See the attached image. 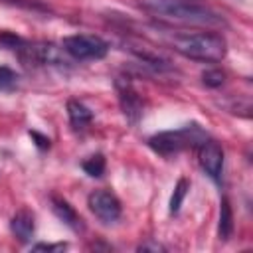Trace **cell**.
<instances>
[{
	"label": "cell",
	"mask_w": 253,
	"mask_h": 253,
	"mask_svg": "<svg viewBox=\"0 0 253 253\" xmlns=\"http://www.w3.org/2000/svg\"><path fill=\"white\" fill-rule=\"evenodd\" d=\"M142 8L158 18L192 24V26H221L223 18L202 4L190 0H142Z\"/></svg>",
	"instance_id": "cell-1"
},
{
	"label": "cell",
	"mask_w": 253,
	"mask_h": 253,
	"mask_svg": "<svg viewBox=\"0 0 253 253\" xmlns=\"http://www.w3.org/2000/svg\"><path fill=\"white\" fill-rule=\"evenodd\" d=\"M172 47L188 59L215 63L225 57L227 43L221 34L213 32H194V34H176L172 38Z\"/></svg>",
	"instance_id": "cell-2"
},
{
	"label": "cell",
	"mask_w": 253,
	"mask_h": 253,
	"mask_svg": "<svg viewBox=\"0 0 253 253\" xmlns=\"http://www.w3.org/2000/svg\"><path fill=\"white\" fill-rule=\"evenodd\" d=\"M204 140H208V132L198 123H190L180 128L162 130V132L150 136L148 144L154 152H158L162 156H172V154H178L188 148H198Z\"/></svg>",
	"instance_id": "cell-3"
},
{
	"label": "cell",
	"mask_w": 253,
	"mask_h": 253,
	"mask_svg": "<svg viewBox=\"0 0 253 253\" xmlns=\"http://www.w3.org/2000/svg\"><path fill=\"white\" fill-rule=\"evenodd\" d=\"M61 49L77 61H91V59H103L109 51V43L99 36L75 34V36L63 38Z\"/></svg>",
	"instance_id": "cell-4"
},
{
	"label": "cell",
	"mask_w": 253,
	"mask_h": 253,
	"mask_svg": "<svg viewBox=\"0 0 253 253\" xmlns=\"http://www.w3.org/2000/svg\"><path fill=\"white\" fill-rule=\"evenodd\" d=\"M87 206L93 215L103 223H115L121 217V202L109 190H95L87 198Z\"/></svg>",
	"instance_id": "cell-5"
},
{
	"label": "cell",
	"mask_w": 253,
	"mask_h": 253,
	"mask_svg": "<svg viewBox=\"0 0 253 253\" xmlns=\"http://www.w3.org/2000/svg\"><path fill=\"white\" fill-rule=\"evenodd\" d=\"M115 87L119 93V103H121L123 115L126 117V121L130 125H136L138 119L142 117V101H140L138 93L134 91L132 83L128 79H123V77H119L115 81Z\"/></svg>",
	"instance_id": "cell-6"
},
{
	"label": "cell",
	"mask_w": 253,
	"mask_h": 253,
	"mask_svg": "<svg viewBox=\"0 0 253 253\" xmlns=\"http://www.w3.org/2000/svg\"><path fill=\"white\" fill-rule=\"evenodd\" d=\"M198 162L202 166V170L211 178V180H219L221 178V170H223V150L217 142L213 140H204L198 146Z\"/></svg>",
	"instance_id": "cell-7"
},
{
	"label": "cell",
	"mask_w": 253,
	"mask_h": 253,
	"mask_svg": "<svg viewBox=\"0 0 253 253\" xmlns=\"http://www.w3.org/2000/svg\"><path fill=\"white\" fill-rule=\"evenodd\" d=\"M10 229L14 233V237L22 243H28L32 241L34 237V231H36V221H34V215L28 211V210H20L12 221H10Z\"/></svg>",
	"instance_id": "cell-8"
},
{
	"label": "cell",
	"mask_w": 253,
	"mask_h": 253,
	"mask_svg": "<svg viewBox=\"0 0 253 253\" xmlns=\"http://www.w3.org/2000/svg\"><path fill=\"white\" fill-rule=\"evenodd\" d=\"M51 204H53V213H55L67 227H71L73 231H81V229H83V219H81L79 213L73 210V206H69V204H67L65 200H61V198H53Z\"/></svg>",
	"instance_id": "cell-9"
},
{
	"label": "cell",
	"mask_w": 253,
	"mask_h": 253,
	"mask_svg": "<svg viewBox=\"0 0 253 253\" xmlns=\"http://www.w3.org/2000/svg\"><path fill=\"white\" fill-rule=\"evenodd\" d=\"M67 115H69V123L75 130H83L91 121H93V113L81 103V101H67Z\"/></svg>",
	"instance_id": "cell-10"
},
{
	"label": "cell",
	"mask_w": 253,
	"mask_h": 253,
	"mask_svg": "<svg viewBox=\"0 0 253 253\" xmlns=\"http://www.w3.org/2000/svg\"><path fill=\"white\" fill-rule=\"evenodd\" d=\"M231 231H233V215L227 200H223L219 210V239H229Z\"/></svg>",
	"instance_id": "cell-11"
},
{
	"label": "cell",
	"mask_w": 253,
	"mask_h": 253,
	"mask_svg": "<svg viewBox=\"0 0 253 253\" xmlns=\"http://www.w3.org/2000/svg\"><path fill=\"white\" fill-rule=\"evenodd\" d=\"M81 166H83V170H85L89 176L101 178L103 172H105V156H103V154H93V156H89Z\"/></svg>",
	"instance_id": "cell-12"
},
{
	"label": "cell",
	"mask_w": 253,
	"mask_h": 253,
	"mask_svg": "<svg viewBox=\"0 0 253 253\" xmlns=\"http://www.w3.org/2000/svg\"><path fill=\"white\" fill-rule=\"evenodd\" d=\"M188 188H190L188 180L186 178H180L178 184H176V188H174V194L170 198V211L172 213H178V210H180V206H182V202H184V198L188 194Z\"/></svg>",
	"instance_id": "cell-13"
},
{
	"label": "cell",
	"mask_w": 253,
	"mask_h": 253,
	"mask_svg": "<svg viewBox=\"0 0 253 253\" xmlns=\"http://www.w3.org/2000/svg\"><path fill=\"white\" fill-rule=\"evenodd\" d=\"M24 45H26V40H22L20 36H16L12 32H0V47L20 53L24 49Z\"/></svg>",
	"instance_id": "cell-14"
},
{
	"label": "cell",
	"mask_w": 253,
	"mask_h": 253,
	"mask_svg": "<svg viewBox=\"0 0 253 253\" xmlns=\"http://www.w3.org/2000/svg\"><path fill=\"white\" fill-rule=\"evenodd\" d=\"M18 81H20V75L6 67V65H0V91H12L18 87Z\"/></svg>",
	"instance_id": "cell-15"
},
{
	"label": "cell",
	"mask_w": 253,
	"mask_h": 253,
	"mask_svg": "<svg viewBox=\"0 0 253 253\" xmlns=\"http://www.w3.org/2000/svg\"><path fill=\"white\" fill-rule=\"evenodd\" d=\"M202 79H204V83H206L208 87H219V85L223 83L225 75H223V71H219V69H208V71H204Z\"/></svg>",
	"instance_id": "cell-16"
},
{
	"label": "cell",
	"mask_w": 253,
	"mask_h": 253,
	"mask_svg": "<svg viewBox=\"0 0 253 253\" xmlns=\"http://www.w3.org/2000/svg\"><path fill=\"white\" fill-rule=\"evenodd\" d=\"M34 251H63L67 249V243H36L32 245Z\"/></svg>",
	"instance_id": "cell-17"
},
{
	"label": "cell",
	"mask_w": 253,
	"mask_h": 253,
	"mask_svg": "<svg viewBox=\"0 0 253 253\" xmlns=\"http://www.w3.org/2000/svg\"><path fill=\"white\" fill-rule=\"evenodd\" d=\"M138 249H140V251H146V249H154V251H160L162 247H160V245H154V243H146V245H140Z\"/></svg>",
	"instance_id": "cell-18"
}]
</instances>
